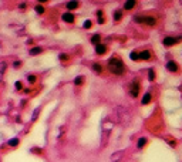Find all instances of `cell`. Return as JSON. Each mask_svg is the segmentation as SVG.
Here are the masks:
<instances>
[{
  "label": "cell",
  "instance_id": "30bf717a",
  "mask_svg": "<svg viewBox=\"0 0 182 162\" xmlns=\"http://www.w3.org/2000/svg\"><path fill=\"white\" fill-rule=\"evenodd\" d=\"M105 51H107V47H105L104 44H98V46H96V53H97V54H104Z\"/></svg>",
  "mask_w": 182,
  "mask_h": 162
},
{
  "label": "cell",
  "instance_id": "7402d4cb",
  "mask_svg": "<svg viewBox=\"0 0 182 162\" xmlns=\"http://www.w3.org/2000/svg\"><path fill=\"white\" fill-rule=\"evenodd\" d=\"M93 68L97 71V73H102V67H101V64H98V63H94Z\"/></svg>",
  "mask_w": 182,
  "mask_h": 162
},
{
  "label": "cell",
  "instance_id": "5bb4252c",
  "mask_svg": "<svg viewBox=\"0 0 182 162\" xmlns=\"http://www.w3.org/2000/svg\"><path fill=\"white\" fill-rule=\"evenodd\" d=\"M7 70V63L6 61H2L0 63V76H3Z\"/></svg>",
  "mask_w": 182,
  "mask_h": 162
},
{
  "label": "cell",
  "instance_id": "2e32d148",
  "mask_svg": "<svg viewBox=\"0 0 182 162\" xmlns=\"http://www.w3.org/2000/svg\"><path fill=\"white\" fill-rule=\"evenodd\" d=\"M100 40H101L100 34H96V36H93V39H91V43L96 44V46H98V44H100Z\"/></svg>",
  "mask_w": 182,
  "mask_h": 162
},
{
  "label": "cell",
  "instance_id": "603a6c76",
  "mask_svg": "<svg viewBox=\"0 0 182 162\" xmlns=\"http://www.w3.org/2000/svg\"><path fill=\"white\" fill-rule=\"evenodd\" d=\"M83 81H84V78H83V76H78L77 78L74 80V84L75 86H81V84H83Z\"/></svg>",
  "mask_w": 182,
  "mask_h": 162
},
{
  "label": "cell",
  "instance_id": "d6986e66",
  "mask_svg": "<svg viewBox=\"0 0 182 162\" xmlns=\"http://www.w3.org/2000/svg\"><path fill=\"white\" fill-rule=\"evenodd\" d=\"M97 16H98V23H100V24H102V23H104V14H102L101 10L97 12Z\"/></svg>",
  "mask_w": 182,
  "mask_h": 162
},
{
  "label": "cell",
  "instance_id": "9a60e30c",
  "mask_svg": "<svg viewBox=\"0 0 182 162\" xmlns=\"http://www.w3.org/2000/svg\"><path fill=\"white\" fill-rule=\"evenodd\" d=\"M149 101H151V94H145L141 102H142V105H147V104L149 102Z\"/></svg>",
  "mask_w": 182,
  "mask_h": 162
},
{
  "label": "cell",
  "instance_id": "7a4b0ae2",
  "mask_svg": "<svg viewBox=\"0 0 182 162\" xmlns=\"http://www.w3.org/2000/svg\"><path fill=\"white\" fill-rule=\"evenodd\" d=\"M182 40V37H165V39H164V46H167V47H169V46H174V44H176L178 43V41H181Z\"/></svg>",
  "mask_w": 182,
  "mask_h": 162
},
{
  "label": "cell",
  "instance_id": "6da1fadb",
  "mask_svg": "<svg viewBox=\"0 0 182 162\" xmlns=\"http://www.w3.org/2000/svg\"><path fill=\"white\" fill-rule=\"evenodd\" d=\"M108 68L112 74H117V76H121L124 73V63L121 61L120 58L114 57L108 61Z\"/></svg>",
  "mask_w": 182,
  "mask_h": 162
},
{
  "label": "cell",
  "instance_id": "4dcf8cb0",
  "mask_svg": "<svg viewBox=\"0 0 182 162\" xmlns=\"http://www.w3.org/2000/svg\"><path fill=\"white\" fill-rule=\"evenodd\" d=\"M31 152L39 154V155H40V154H41V149H40V148H33V149H31Z\"/></svg>",
  "mask_w": 182,
  "mask_h": 162
},
{
  "label": "cell",
  "instance_id": "7c38bea8",
  "mask_svg": "<svg viewBox=\"0 0 182 162\" xmlns=\"http://www.w3.org/2000/svg\"><path fill=\"white\" fill-rule=\"evenodd\" d=\"M40 53H43V49H41V47H33L29 54H30V55H37V54H40Z\"/></svg>",
  "mask_w": 182,
  "mask_h": 162
},
{
  "label": "cell",
  "instance_id": "1f68e13d",
  "mask_svg": "<svg viewBox=\"0 0 182 162\" xmlns=\"http://www.w3.org/2000/svg\"><path fill=\"white\" fill-rule=\"evenodd\" d=\"M26 7H27V4H26V3H20L19 4V9L20 10H26Z\"/></svg>",
  "mask_w": 182,
  "mask_h": 162
},
{
  "label": "cell",
  "instance_id": "d4e9b609",
  "mask_svg": "<svg viewBox=\"0 0 182 162\" xmlns=\"http://www.w3.org/2000/svg\"><path fill=\"white\" fill-rule=\"evenodd\" d=\"M14 88L17 90V91H20V90L23 88V84H22V81H16V84H14Z\"/></svg>",
  "mask_w": 182,
  "mask_h": 162
},
{
  "label": "cell",
  "instance_id": "4316f807",
  "mask_svg": "<svg viewBox=\"0 0 182 162\" xmlns=\"http://www.w3.org/2000/svg\"><path fill=\"white\" fill-rule=\"evenodd\" d=\"M59 58L61 60V61H65V60H68V55H67V54H64V53H61V54L59 55Z\"/></svg>",
  "mask_w": 182,
  "mask_h": 162
},
{
  "label": "cell",
  "instance_id": "44dd1931",
  "mask_svg": "<svg viewBox=\"0 0 182 162\" xmlns=\"http://www.w3.org/2000/svg\"><path fill=\"white\" fill-rule=\"evenodd\" d=\"M130 58H131V60H134V61H135V60H139V53L133 51V53L130 54Z\"/></svg>",
  "mask_w": 182,
  "mask_h": 162
},
{
  "label": "cell",
  "instance_id": "8fae6325",
  "mask_svg": "<svg viewBox=\"0 0 182 162\" xmlns=\"http://www.w3.org/2000/svg\"><path fill=\"white\" fill-rule=\"evenodd\" d=\"M135 7V0H128V2H125V4H124V9L127 10H131Z\"/></svg>",
  "mask_w": 182,
  "mask_h": 162
},
{
  "label": "cell",
  "instance_id": "ba28073f",
  "mask_svg": "<svg viewBox=\"0 0 182 162\" xmlns=\"http://www.w3.org/2000/svg\"><path fill=\"white\" fill-rule=\"evenodd\" d=\"M122 155H124V152H122V151H120V152H115V154H112V155H111V161H112V162H118L121 158H122Z\"/></svg>",
  "mask_w": 182,
  "mask_h": 162
},
{
  "label": "cell",
  "instance_id": "f546056e",
  "mask_svg": "<svg viewBox=\"0 0 182 162\" xmlns=\"http://www.w3.org/2000/svg\"><path fill=\"white\" fill-rule=\"evenodd\" d=\"M121 16H122V14H121V12H115L114 13V18H115V20H120Z\"/></svg>",
  "mask_w": 182,
  "mask_h": 162
},
{
  "label": "cell",
  "instance_id": "ac0fdd59",
  "mask_svg": "<svg viewBox=\"0 0 182 162\" xmlns=\"http://www.w3.org/2000/svg\"><path fill=\"white\" fill-rule=\"evenodd\" d=\"M145 144H147V138H139V141H138V148H144L145 147Z\"/></svg>",
  "mask_w": 182,
  "mask_h": 162
},
{
  "label": "cell",
  "instance_id": "3957f363",
  "mask_svg": "<svg viewBox=\"0 0 182 162\" xmlns=\"http://www.w3.org/2000/svg\"><path fill=\"white\" fill-rule=\"evenodd\" d=\"M130 94H131V97H138V94H139V84L137 83V81H133V84H131V87H130Z\"/></svg>",
  "mask_w": 182,
  "mask_h": 162
},
{
  "label": "cell",
  "instance_id": "8992f818",
  "mask_svg": "<svg viewBox=\"0 0 182 162\" xmlns=\"http://www.w3.org/2000/svg\"><path fill=\"white\" fill-rule=\"evenodd\" d=\"M20 144V139L19 138H12V139L7 141V145H9L10 148H16V147H19Z\"/></svg>",
  "mask_w": 182,
  "mask_h": 162
},
{
  "label": "cell",
  "instance_id": "9c48e42d",
  "mask_svg": "<svg viewBox=\"0 0 182 162\" xmlns=\"http://www.w3.org/2000/svg\"><path fill=\"white\" fill-rule=\"evenodd\" d=\"M139 58H141V60H149V58H151V53H149L148 50L141 51V53H139Z\"/></svg>",
  "mask_w": 182,
  "mask_h": 162
},
{
  "label": "cell",
  "instance_id": "484cf974",
  "mask_svg": "<svg viewBox=\"0 0 182 162\" xmlns=\"http://www.w3.org/2000/svg\"><path fill=\"white\" fill-rule=\"evenodd\" d=\"M91 24H93V23H91V20H86V22H84V29H90L91 27Z\"/></svg>",
  "mask_w": 182,
  "mask_h": 162
},
{
  "label": "cell",
  "instance_id": "ffe728a7",
  "mask_svg": "<svg viewBox=\"0 0 182 162\" xmlns=\"http://www.w3.org/2000/svg\"><path fill=\"white\" fill-rule=\"evenodd\" d=\"M39 114H40V108H36V110H34V112H33V115H31V121H36V119H37V117H39Z\"/></svg>",
  "mask_w": 182,
  "mask_h": 162
},
{
  "label": "cell",
  "instance_id": "52a82bcc",
  "mask_svg": "<svg viewBox=\"0 0 182 162\" xmlns=\"http://www.w3.org/2000/svg\"><path fill=\"white\" fill-rule=\"evenodd\" d=\"M167 68L169 71H174V73H175V71L178 70V64H176L175 61H168L167 63Z\"/></svg>",
  "mask_w": 182,
  "mask_h": 162
},
{
  "label": "cell",
  "instance_id": "83f0119b",
  "mask_svg": "<svg viewBox=\"0 0 182 162\" xmlns=\"http://www.w3.org/2000/svg\"><path fill=\"white\" fill-rule=\"evenodd\" d=\"M13 67H14V68H20V67H22V61H20V60L14 61V63H13Z\"/></svg>",
  "mask_w": 182,
  "mask_h": 162
},
{
  "label": "cell",
  "instance_id": "277c9868",
  "mask_svg": "<svg viewBox=\"0 0 182 162\" xmlns=\"http://www.w3.org/2000/svg\"><path fill=\"white\" fill-rule=\"evenodd\" d=\"M142 23H145V24H148V26H155V24H157V18L152 17V16L142 17Z\"/></svg>",
  "mask_w": 182,
  "mask_h": 162
},
{
  "label": "cell",
  "instance_id": "e0dca14e",
  "mask_svg": "<svg viewBox=\"0 0 182 162\" xmlns=\"http://www.w3.org/2000/svg\"><path fill=\"white\" fill-rule=\"evenodd\" d=\"M27 81L30 84H34L36 81H37V77L34 76V74H29V76H27Z\"/></svg>",
  "mask_w": 182,
  "mask_h": 162
},
{
  "label": "cell",
  "instance_id": "5b68a950",
  "mask_svg": "<svg viewBox=\"0 0 182 162\" xmlns=\"http://www.w3.org/2000/svg\"><path fill=\"white\" fill-rule=\"evenodd\" d=\"M61 17H63V20H64V22H65V23H73V22H74V16L71 14V13H70V12L64 13V14H63V16H61Z\"/></svg>",
  "mask_w": 182,
  "mask_h": 162
},
{
  "label": "cell",
  "instance_id": "4fadbf2b",
  "mask_svg": "<svg viewBox=\"0 0 182 162\" xmlns=\"http://www.w3.org/2000/svg\"><path fill=\"white\" fill-rule=\"evenodd\" d=\"M65 7L68 10H75V9H78V2H68Z\"/></svg>",
  "mask_w": 182,
  "mask_h": 162
},
{
  "label": "cell",
  "instance_id": "f1b7e54d",
  "mask_svg": "<svg viewBox=\"0 0 182 162\" xmlns=\"http://www.w3.org/2000/svg\"><path fill=\"white\" fill-rule=\"evenodd\" d=\"M149 80H151V81H154V80H155V73H154V70H152V68L149 70Z\"/></svg>",
  "mask_w": 182,
  "mask_h": 162
},
{
  "label": "cell",
  "instance_id": "cb8c5ba5",
  "mask_svg": "<svg viewBox=\"0 0 182 162\" xmlns=\"http://www.w3.org/2000/svg\"><path fill=\"white\" fill-rule=\"evenodd\" d=\"M34 10H36V12H37L39 14H43V13H44V7L41 6V4H37V6L34 7Z\"/></svg>",
  "mask_w": 182,
  "mask_h": 162
}]
</instances>
